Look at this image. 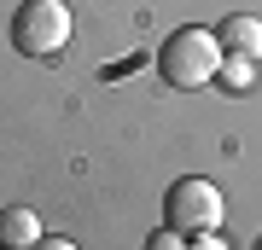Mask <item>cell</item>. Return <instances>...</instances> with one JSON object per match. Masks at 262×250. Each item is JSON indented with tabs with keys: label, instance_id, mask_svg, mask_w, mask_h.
<instances>
[{
	"label": "cell",
	"instance_id": "5",
	"mask_svg": "<svg viewBox=\"0 0 262 250\" xmlns=\"http://www.w3.org/2000/svg\"><path fill=\"white\" fill-rule=\"evenodd\" d=\"M41 233H47V227H41V215L29 204H6V210H0V244H6V250H29Z\"/></svg>",
	"mask_w": 262,
	"mask_h": 250
},
{
	"label": "cell",
	"instance_id": "2",
	"mask_svg": "<svg viewBox=\"0 0 262 250\" xmlns=\"http://www.w3.org/2000/svg\"><path fill=\"white\" fill-rule=\"evenodd\" d=\"M222 215H227V198H222V186L204 180V175H187V180H175L163 192V221L181 233V239H198V233H215L222 227Z\"/></svg>",
	"mask_w": 262,
	"mask_h": 250
},
{
	"label": "cell",
	"instance_id": "6",
	"mask_svg": "<svg viewBox=\"0 0 262 250\" xmlns=\"http://www.w3.org/2000/svg\"><path fill=\"white\" fill-rule=\"evenodd\" d=\"M215 82H222L227 93H251V82H256V58H233V53H222Z\"/></svg>",
	"mask_w": 262,
	"mask_h": 250
},
{
	"label": "cell",
	"instance_id": "9",
	"mask_svg": "<svg viewBox=\"0 0 262 250\" xmlns=\"http://www.w3.org/2000/svg\"><path fill=\"white\" fill-rule=\"evenodd\" d=\"M187 250H227V244L215 239V233H198V239H187Z\"/></svg>",
	"mask_w": 262,
	"mask_h": 250
},
{
	"label": "cell",
	"instance_id": "1",
	"mask_svg": "<svg viewBox=\"0 0 262 250\" xmlns=\"http://www.w3.org/2000/svg\"><path fill=\"white\" fill-rule=\"evenodd\" d=\"M215 70H222V41H215V29H175L163 47H158V76L175 93H192V87H210Z\"/></svg>",
	"mask_w": 262,
	"mask_h": 250
},
{
	"label": "cell",
	"instance_id": "8",
	"mask_svg": "<svg viewBox=\"0 0 262 250\" xmlns=\"http://www.w3.org/2000/svg\"><path fill=\"white\" fill-rule=\"evenodd\" d=\"M29 250H82V244H70V239H53V233H41Z\"/></svg>",
	"mask_w": 262,
	"mask_h": 250
},
{
	"label": "cell",
	"instance_id": "10",
	"mask_svg": "<svg viewBox=\"0 0 262 250\" xmlns=\"http://www.w3.org/2000/svg\"><path fill=\"white\" fill-rule=\"evenodd\" d=\"M0 250H6V244H0Z\"/></svg>",
	"mask_w": 262,
	"mask_h": 250
},
{
	"label": "cell",
	"instance_id": "7",
	"mask_svg": "<svg viewBox=\"0 0 262 250\" xmlns=\"http://www.w3.org/2000/svg\"><path fill=\"white\" fill-rule=\"evenodd\" d=\"M146 250H187V239H181L175 227H163V233H151V239H146Z\"/></svg>",
	"mask_w": 262,
	"mask_h": 250
},
{
	"label": "cell",
	"instance_id": "4",
	"mask_svg": "<svg viewBox=\"0 0 262 250\" xmlns=\"http://www.w3.org/2000/svg\"><path fill=\"white\" fill-rule=\"evenodd\" d=\"M215 41H222V53H233V58H262V18L233 12V18H222Z\"/></svg>",
	"mask_w": 262,
	"mask_h": 250
},
{
	"label": "cell",
	"instance_id": "3",
	"mask_svg": "<svg viewBox=\"0 0 262 250\" xmlns=\"http://www.w3.org/2000/svg\"><path fill=\"white\" fill-rule=\"evenodd\" d=\"M12 47L24 58H58L70 47V6L64 0H24L12 18Z\"/></svg>",
	"mask_w": 262,
	"mask_h": 250
}]
</instances>
